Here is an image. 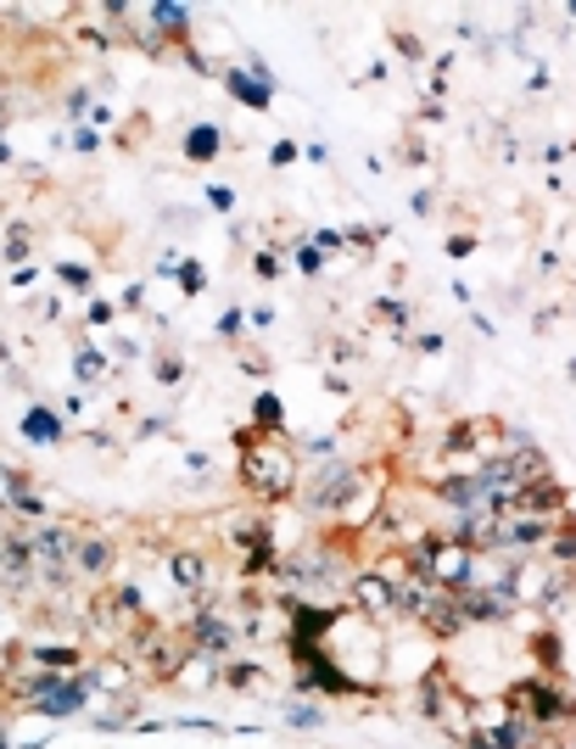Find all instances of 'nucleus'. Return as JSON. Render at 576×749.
Here are the masks:
<instances>
[{
  "label": "nucleus",
  "mask_w": 576,
  "mask_h": 749,
  "mask_svg": "<svg viewBox=\"0 0 576 749\" xmlns=\"http://www.w3.org/2000/svg\"><path fill=\"white\" fill-rule=\"evenodd\" d=\"M241 482L252 498H268V503H280L302 487V464L297 453L280 442V437H258L252 448H241Z\"/></svg>",
  "instance_id": "f257e3e1"
},
{
  "label": "nucleus",
  "mask_w": 576,
  "mask_h": 749,
  "mask_svg": "<svg viewBox=\"0 0 576 749\" xmlns=\"http://www.w3.org/2000/svg\"><path fill=\"white\" fill-rule=\"evenodd\" d=\"M504 711L521 716V722L537 727V733H549V727H565V733H571V727H576V694H571L560 677H526V683L510 688ZM565 733H554V738H565Z\"/></svg>",
  "instance_id": "f03ea898"
},
{
  "label": "nucleus",
  "mask_w": 576,
  "mask_h": 749,
  "mask_svg": "<svg viewBox=\"0 0 576 749\" xmlns=\"http://www.w3.org/2000/svg\"><path fill=\"white\" fill-rule=\"evenodd\" d=\"M23 542H28L34 582H40V587H67L73 582V542H79V526L40 521V526L23 532Z\"/></svg>",
  "instance_id": "7ed1b4c3"
},
{
  "label": "nucleus",
  "mask_w": 576,
  "mask_h": 749,
  "mask_svg": "<svg viewBox=\"0 0 576 749\" xmlns=\"http://www.w3.org/2000/svg\"><path fill=\"white\" fill-rule=\"evenodd\" d=\"M370 482V470H359L353 459H325L320 470H314V482L302 487L297 498H302V509H309V515H341V509H348L353 498H359V487Z\"/></svg>",
  "instance_id": "20e7f679"
},
{
  "label": "nucleus",
  "mask_w": 576,
  "mask_h": 749,
  "mask_svg": "<svg viewBox=\"0 0 576 749\" xmlns=\"http://www.w3.org/2000/svg\"><path fill=\"white\" fill-rule=\"evenodd\" d=\"M90 694H96V688H90V677H85V672H67V677H62V672H51V677H46V688L34 694V699L23 704V711H28V716H51V722H62V716H79L85 704H90Z\"/></svg>",
  "instance_id": "39448f33"
},
{
  "label": "nucleus",
  "mask_w": 576,
  "mask_h": 749,
  "mask_svg": "<svg viewBox=\"0 0 576 749\" xmlns=\"http://www.w3.org/2000/svg\"><path fill=\"white\" fill-rule=\"evenodd\" d=\"M185 644L197 649V654H208V660H224L229 649L241 644V626L229 621V615H218V610H197L185 621Z\"/></svg>",
  "instance_id": "423d86ee"
},
{
  "label": "nucleus",
  "mask_w": 576,
  "mask_h": 749,
  "mask_svg": "<svg viewBox=\"0 0 576 749\" xmlns=\"http://www.w3.org/2000/svg\"><path fill=\"white\" fill-rule=\"evenodd\" d=\"M348 599H353V610L370 615V621L398 615V594H392V582L380 576V571H353V576H348Z\"/></svg>",
  "instance_id": "0eeeda50"
},
{
  "label": "nucleus",
  "mask_w": 576,
  "mask_h": 749,
  "mask_svg": "<svg viewBox=\"0 0 576 749\" xmlns=\"http://www.w3.org/2000/svg\"><path fill=\"white\" fill-rule=\"evenodd\" d=\"M168 582H174V594L197 599V604H208V599H213V582H208V560L197 554V548H179V554H168Z\"/></svg>",
  "instance_id": "6e6552de"
},
{
  "label": "nucleus",
  "mask_w": 576,
  "mask_h": 749,
  "mask_svg": "<svg viewBox=\"0 0 576 749\" xmlns=\"http://www.w3.org/2000/svg\"><path fill=\"white\" fill-rule=\"evenodd\" d=\"M112 560H118L112 537H101V532H79V542H73V582H101V576L112 571Z\"/></svg>",
  "instance_id": "1a4fd4ad"
},
{
  "label": "nucleus",
  "mask_w": 576,
  "mask_h": 749,
  "mask_svg": "<svg viewBox=\"0 0 576 749\" xmlns=\"http://www.w3.org/2000/svg\"><path fill=\"white\" fill-rule=\"evenodd\" d=\"M224 90L236 96L241 107H252V112H268V101H275V90H268L263 78H252L247 67H224Z\"/></svg>",
  "instance_id": "9d476101"
},
{
  "label": "nucleus",
  "mask_w": 576,
  "mask_h": 749,
  "mask_svg": "<svg viewBox=\"0 0 576 749\" xmlns=\"http://www.w3.org/2000/svg\"><path fill=\"white\" fill-rule=\"evenodd\" d=\"M85 677L101 694H135V665L129 660H96V665H85Z\"/></svg>",
  "instance_id": "9b49d317"
},
{
  "label": "nucleus",
  "mask_w": 576,
  "mask_h": 749,
  "mask_svg": "<svg viewBox=\"0 0 576 749\" xmlns=\"http://www.w3.org/2000/svg\"><path fill=\"white\" fill-rule=\"evenodd\" d=\"M23 437L34 442V448H57L67 430H62V414H51L46 403H34L28 414H23Z\"/></svg>",
  "instance_id": "f8f14e48"
},
{
  "label": "nucleus",
  "mask_w": 576,
  "mask_h": 749,
  "mask_svg": "<svg viewBox=\"0 0 576 749\" xmlns=\"http://www.w3.org/2000/svg\"><path fill=\"white\" fill-rule=\"evenodd\" d=\"M252 425L263 430V437H280L286 430V403L275 398V391H258L252 398Z\"/></svg>",
  "instance_id": "ddd939ff"
},
{
  "label": "nucleus",
  "mask_w": 576,
  "mask_h": 749,
  "mask_svg": "<svg viewBox=\"0 0 576 749\" xmlns=\"http://www.w3.org/2000/svg\"><path fill=\"white\" fill-rule=\"evenodd\" d=\"M218 151H224V129H213V124H197L185 135V157H190V163H213Z\"/></svg>",
  "instance_id": "4468645a"
},
{
  "label": "nucleus",
  "mask_w": 576,
  "mask_h": 749,
  "mask_svg": "<svg viewBox=\"0 0 576 749\" xmlns=\"http://www.w3.org/2000/svg\"><path fill=\"white\" fill-rule=\"evenodd\" d=\"M330 716L320 711V699H291L286 704V727H297V733H320Z\"/></svg>",
  "instance_id": "2eb2a0df"
},
{
  "label": "nucleus",
  "mask_w": 576,
  "mask_h": 749,
  "mask_svg": "<svg viewBox=\"0 0 576 749\" xmlns=\"http://www.w3.org/2000/svg\"><path fill=\"white\" fill-rule=\"evenodd\" d=\"M531 654L543 660V677H560V665H565V649H560V633H554V626H543V633L531 638Z\"/></svg>",
  "instance_id": "dca6fc26"
},
{
  "label": "nucleus",
  "mask_w": 576,
  "mask_h": 749,
  "mask_svg": "<svg viewBox=\"0 0 576 749\" xmlns=\"http://www.w3.org/2000/svg\"><path fill=\"white\" fill-rule=\"evenodd\" d=\"M73 375H79V380H101L107 375V359H101V347H73Z\"/></svg>",
  "instance_id": "f3484780"
},
{
  "label": "nucleus",
  "mask_w": 576,
  "mask_h": 749,
  "mask_svg": "<svg viewBox=\"0 0 576 749\" xmlns=\"http://www.w3.org/2000/svg\"><path fill=\"white\" fill-rule=\"evenodd\" d=\"M375 320L387 325V330H409L414 308H409V302H398V297H380V302H375Z\"/></svg>",
  "instance_id": "a211bd4d"
},
{
  "label": "nucleus",
  "mask_w": 576,
  "mask_h": 749,
  "mask_svg": "<svg viewBox=\"0 0 576 749\" xmlns=\"http://www.w3.org/2000/svg\"><path fill=\"white\" fill-rule=\"evenodd\" d=\"M57 280L73 286V291H90V286H96V274H90L85 263H57Z\"/></svg>",
  "instance_id": "6ab92c4d"
},
{
  "label": "nucleus",
  "mask_w": 576,
  "mask_h": 749,
  "mask_svg": "<svg viewBox=\"0 0 576 749\" xmlns=\"http://www.w3.org/2000/svg\"><path fill=\"white\" fill-rule=\"evenodd\" d=\"M280 269H286V258H280L275 247H263V252L252 258V274H258V280H275V274H280Z\"/></svg>",
  "instance_id": "aec40b11"
},
{
  "label": "nucleus",
  "mask_w": 576,
  "mask_h": 749,
  "mask_svg": "<svg viewBox=\"0 0 576 749\" xmlns=\"http://www.w3.org/2000/svg\"><path fill=\"white\" fill-rule=\"evenodd\" d=\"M291 263H297L302 274H309V280H314V274H325V252H320L314 241H309V247H297V258H291Z\"/></svg>",
  "instance_id": "412c9836"
},
{
  "label": "nucleus",
  "mask_w": 576,
  "mask_h": 749,
  "mask_svg": "<svg viewBox=\"0 0 576 749\" xmlns=\"http://www.w3.org/2000/svg\"><path fill=\"white\" fill-rule=\"evenodd\" d=\"M7 263H17V269L28 263V229L23 224H12V235H7Z\"/></svg>",
  "instance_id": "4be33fe9"
},
{
  "label": "nucleus",
  "mask_w": 576,
  "mask_h": 749,
  "mask_svg": "<svg viewBox=\"0 0 576 749\" xmlns=\"http://www.w3.org/2000/svg\"><path fill=\"white\" fill-rule=\"evenodd\" d=\"M179 274H185V291H190V297H202V286H208V274H202L197 263H190V258L179 263Z\"/></svg>",
  "instance_id": "5701e85b"
},
{
  "label": "nucleus",
  "mask_w": 576,
  "mask_h": 749,
  "mask_svg": "<svg viewBox=\"0 0 576 749\" xmlns=\"http://www.w3.org/2000/svg\"><path fill=\"white\" fill-rule=\"evenodd\" d=\"M208 202H213L218 213H229V208H236V190H229V185H208Z\"/></svg>",
  "instance_id": "b1692460"
},
{
  "label": "nucleus",
  "mask_w": 576,
  "mask_h": 749,
  "mask_svg": "<svg viewBox=\"0 0 576 749\" xmlns=\"http://www.w3.org/2000/svg\"><path fill=\"white\" fill-rule=\"evenodd\" d=\"M112 313H118L112 302H90V308H85V325H112Z\"/></svg>",
  "instance_id": "393cba45"
},
{
  "label": "nucleus",
  "mask_w": 576,
  "mask_h": 749,
  "mask_svg": "<svg viewBox=\"0 0 576 749\" xmlns=\"http://www.w3.org/2000/svg\"><path fill=\"white\" fill-rule=\"evenodd\" d=\"M179 375H185V364H179V359H158V380H163V386H174Z\"/></svg>",
  "instance_id": "a878e982"
},
{
  "label": "nucleus",
  "mask_w": 576,
  "mask_h": 749,
  "mask_svg": "<svg viewBox=\"0 0 576 749\" xmlns=\"http://www.w3.org/2000/svg\"><path fill=\"white\" fill-rule=\"evenodd\" d=\"M241 325H247V313H236V308H229L224 320H218V336H241Z\"/></svg>",
  "instance_id": "bb28decb"
},
{
  "label": "nucleus",
  "mask_w": 576,
  "mask_h": 749,
  "mask_svg": "<svg viewBox=\"0 0 576 749\" xmlns=\"http://www.w3.org/2000/svg\"><path fill=\"white\" fill-rule=\"evenodd\" d=\"M268 157H275V168H291V163H297V146H291V140H280Z\"/></svg>",
  "instance_id": "cd10ccee"
},
{
  "label": "nucleus",
  "mask_w": 576,
  "mask_h": 749,
  "mask_svg": "<svg viewBox=\"0 0 576 749\" xmlns=\"http://www.w3.org/2000/svg\"><path fill=\"white\" fill-rule=\"evenodd\" d=\"M140 302H146V286L135 280V286L124 291V302H118V308H124V313H140Z\"/></svg>",
  "instance_id": "c85d7f7f"
},
{
  "label": "nucleus",
  "mask_w": 576,
  "mask_h": 749,
  "mask_svg": "<svg viewBox=\"0 0 576 749\" xmlns=\"http://www.w3.org/2000/svg\"><path fill=\"white\" fill-rule=\"evenodd\" d=\"M448 252H453V258H471V252H476V235H453Z\"/></svg>",
  "instance_id": "c756f323"
},
{
  "label": "nucleus",
  "mask_w": 576,
  "mask_h": 749,
  "mask_svg": "<svg viewBox=\"0 0 576 749\" xmlns=\"http://www.w3.org/2000/svg\"><path fill=\"white\" fill-rule=\"evenodd\" d=\"M73 146H79V151H96V146H101V135H96L90 124H79V135H73Z\"/></svg>",
  "instance_id": "7c9ffc66"
},
{
  "label": "nucleus",
  "mask_w": 576,
  "mask_h": 749,
  "mask_svg": "<svg viewBox=\"0 0 576 749\" xmlns=\"http://www.w3.org/2000/svg\"><path fill=\"white\" fill-rule=\"evenodd\" d=\"M392 46H398V57H409V62L420 57V39H414V34H398V39H392Z\"/></svg>",
  "instance_id": "2f4dec72"
},
{
  "label": "nucleus",
  "mask_w": 576,
  "mask_h": 749,
  "mask_svg": "<svg viewBox=\"0 0 576 749\" xmlns=\"http://www.w3.org/2000/svg\"><path fill=\"white\" fill-rule=\"evenodd\" d=\"M414 347H420V352H426V359H437V352H442V336H420Z\"/></svg>",
  "instance_id": "473e14b6"
},
{
  "label": "nucleus",
  "mask_w": 576,
  "mask_h": 749,
  "mask_svg": "<svg viewBox=\"0 0 576 749\" xmlns=\"http://www.w3.org/2000/svg\"><path fill=\"white\" fill-rule=\"evenodd\" d=\"M0 749H12V744H7V738H0Z\"/></svg>",
  "instance_id": "72a5a7b5"
}]
</instances>
